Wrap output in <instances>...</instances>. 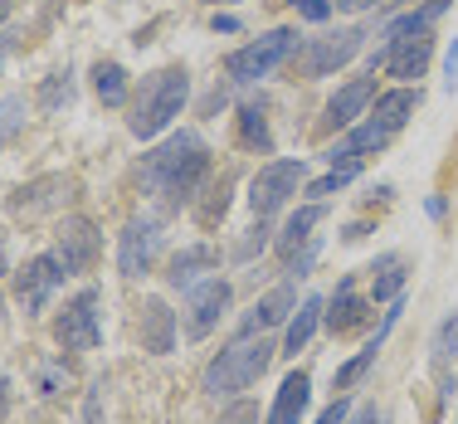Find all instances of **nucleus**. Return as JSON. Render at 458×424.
I'll use <instances>...</instances> for the list:
<instances>
[{"label": "nucleus", "instance_id": "1", "mask_svg": "<svg viewBox=\"0 0 458 424\" xmlns=\"http://www.w3.org/2000/svg\"><path fill=\"white\" fill-rule=\"evenodd\" d=\"M205 176H210V147H205L200 132H176V137L161 141L157 151L141 157V191L166 215H176L200 191Z\"/></svg>", "mask_w": 458, "mask_h": 424}, {"label": "nucleus", "instance_id": "2", "mask_svg": "<svg viewBox=\"0 0 458 424\" xmlns=\"http://www.w3.org/2000/svg\"><path fill=\"white\" fill-rule=\"evenodd\" d=\"M185 98H191V73H185V69H157L151 79H141L132 117H127L132 137H161L181 117Z\"/></svg>", "mask_w": 458, "mask_h": 424}, {"label": "nucleus", "instance_id": "3", "mask_svg": "<svg viewBox=\"0 0 458 424\" xmlns=\"http://www.w3.org/2000/svg\"><path fill=\"white\" fill-rule=\"evenodd\" d=\"M278 356V346L268 336H239L229 352H220L210 366H205V395L225 400V395H239L249 390L259 376L268 371V361Z\"/></svg>", "mask_w": 458, "mask_h": 424}, {"label": "nucleus", "instance_id": "4", "mask_svg": "<svg viewBox=\"0 0 458 424\" xmlns=\"http://www.w3.org/2000/svg\"><path fill=\"white\" fill-rule=\"evenodd\" d=\"M298 49V30H268V35H259V39H249L244 49H234L225 59V73H229V83H259V79H268V73L278 69V64H288V54Z\"/></svg>", "mask_w": 458, "mask_h": 424}, {"label": "nucleus", "instance_id": "5", "mask_svg": "<svg viewBox=\"0 0 458 424\" xmlns=\"http://www.w3.org/2000/svg\"><path fill=\"white\" fill-rule=\"evenodd\" d=\"M54 342L64 346V352H93L98 342H103V293L98 288H79L69 302H64V312L54 318Z\"/></svg>", "mask_w": 458, "mask_h": 424}, {"label": "nucleus", "instance_id": "6", "mask_svg": "<svg viewBox=\"0 0 458 424\" xmlns=\"http://www.w3.org/2000/svg\"><path fill=\"white\" fill-rule=\"evenodd\" d=\"M302 176H308V166H302V161H293V157H283V161H268V166H259V176L249 181V205H254V215H259V220L278 215L283 205H288L293 195H298Z\"/></svg>", "mask_w": 458, "mask_h": 424}, {"label": "nucleus", "instance_id": "7", "mask_svg": "<svg viewBox=\"0 0 458 424\" xmlns=\"http://www.w3.org/2000/svg\"><path fill=\"white\" fill-rule=\"evenodd\" d=\"M361 39H366L361 30H336V35L308 39V49H302V79H327L342 64H352L361 54Z\"/></svg>", "mask_w": 458, "mask_h": 424}, {"label": "nucleus", "instance_id": "8", "mask_svg": "<svg viewBox=\"0 0 458 424\" xmlns=\"http://www.w3.org/2000/svg\"><path fill=\"white\" fill-rule=\"evenodd\" d=\"M64 278H69V274H64L59 259H54V254H35V259H30V264L15 274V298H20V308H25V312H45V302L54 298V288H59Z\"/></svg>", "mask_w": 458, "mask_h": 424}, {"label": "nucleus", "instance_id": "9", "mask_svg": "<svg viewBox=\"0 0 458 424\" xmlns=\"http://www.w3.org/2000/svg\"><path fill=\"white\" fill-rule=\"evenodd\" d=\"M157 249H161V225L157 220H127L123 239H117V268H123V278L147 274Z\"/></svg>", "mask_w": 458, "mask_h": 424}, {"label": "nucleus", "instance_id": "10", "mask_svg": "<svg viewBox=\"0 0 458 424\" xmlns=\"http://www.w3.org/2000/svg\"><path fill=\"white\" fill-rule=\"evenodd\" d=\"M54 259L64 264V274H89V268H93V259H98V230H93V220H83V215L64 220V230H59V249H54Z\"/></svg>", "mask_w": 458, "mask_h": 424}, {"label": "nucleus", "instance_id": "11", "mask_svg": "<svg viewBox=\"0 0 458 424\" xmlns=\"http://www.w3.org/2000/svg\"><path fill=\"white\" fill-rule=\"evenodd\" d=\"M429 59H434V35L424 30V35H410V39H400V45H390V49H376V64L390 73V79H420L424 69H429Z\"/></svg>", "mask_w": 458, "mask_h": 424}, {"label": "nucleus", "instance_id": "12", "mask_svg": "<svg viewBox=\"0 0 458 424\" xmlns=\"http://www.w3.org/2000/svg\"><path fill=\"white\" fill-rule=\"evenodd\" d=\"M400 312H405V298H395V302H390V312H386V318H380L376 336H370V342L361 346V352H356L352 361H346L342 371H336V390H356V386H361V380L370 376V366H376V356H380V346H386L390 327H395V322H400Z\"/></svg>", "mask_w": 458, "mask_h": 424}, {"label": "nucleus", "instance_id": "13", "mask_svg": "<svg viewBox=\"0 0 458 424\" xmlns=\"http://www.w3.org/2000/svg\"><path fill=\"white\" fill-rule=\"evenodd\" d=\"M225 308H229V283L220 274L195 283L191 288V336H210L215 322L225 318Z\"/></svg>", "mask_w": 458, "mask_h": 424}, {"label": "nucleus", "instance_id": "14", "mask_svg": "<svg viewBox=\"0 0 458 424\" xmlns=\"http://www.w3.org/2000/svg\"><path fill=\"white\" fill-rule=\"evenodd\" d=\"M327 308H332V312H322V322H327L336 336L361 332L366 318H370V302L356 293V278H342V283H336V293H332V302H327Z\"/></svg>", "mask_w": 458, "mask_h": 424}, {"label": "nucleus", "instance_id": "15", "mask_svg": "<svg viewBox=\"0 0 458 424\" xmlns=\"http://www.w3.org/2000/svg\"><path fill=\"white\" fill-rule=\"evenodd\" d=\"M141 346H147L151 356L176 352V312H171L161 298L141 302Z\"/></svg>", "mask_w": 458, "mask_h": 424}, {"label": "nucleus", "instance_id": "16", "mask_svg": "<svg viewBox=\"0 0 458 424\" xmlns=\"http://www.w3.org/2000/svg\"><path fill=\"white\" fill-rule=\"evenodd\" d=\"M293 298H298V293H293V278H288V283H278V288L268 293V298H259L254 308H249V318L239 322V336H264L268 327H278V322L293 312Z\"/></svg>", "mask_w": 458, "mask_h": 424}, {"label": "nucleus", "instance_id": "17", "mask_svg": "<svg viewBox=\"0 0 458 424\" xmlns=\"http://www.w3.org/2000/svg\"><path fill=\"white\" fill-rule=\"evenodd\" d=\"M370 98H376V73H366V79H352L346 89H336L332 103H327V127H352L356 117L366 113Z\"/></svg>", "mask_w": 458, "mask_h": 424}, {"label": "nucleus", "instance_id": "18", "mask_svg": "<svg viewBox=\"0 0 458 424\" xmlns=\"http://www.w3.org/2000/svg\"><path fill=\"white\" fill-rule=\"evenodd\" d=\"M386 141H390V127H380L376 117H370V123L352 127V132H346L342 141H336V147L327 151V161H332V166H356V161H361L366 151H380Z\"/></svg>", "mask_w": 458, "mask_h": 424}, {"label": "nucleus", "instance_id": "19", "mask_svg": "<svg viewBox=\"0 0 458 424\" xmlns=\"http://www.w3.org/2000/svg\"><path fill=\"white\" fill-rule=\"evenodd\" d=\"M215 264H220V254H215L210 244H191V249H181V254L166 264V283H171V288H185V293H191L195 283H200L205 268H215Z\"/></svg>", "mask_w": 458, "mask_h": 424}, {"label": "nucleus", "instance_id": "20", "mask_svg": "<svg viewBox=\"0 0 458 424\" xmlns=\"http://www.w3.org/2000/svg\"><path fill=\"white\" fill-rule=\"evenodd\" d=\"M308 400H312L308 371H293V376L278 386V400H274V410H268V424H298L302 410H308Z\"/></svg>", "mask_w": 458, "mask_h": 424}, {"label": "nucleus", "instance_id": "21", "mask_svg": "<svg viewBox=\"0 0 458 424\" xmlns=\"http://www.w3.org/2000/svg\"><path fill=\"white\" fill-rule=\"evenodd\" d=\"M322 312H327V298H318V293H312V298H308V302H302V308L288 318V332H283V356H298L302 346L312 342V332H318Z\"/></svg>", "mask_w": 458, "mask_h": 424}, {"label": "nucleus", "instance_id": "22", "mask_svg": "<svg viewBox=\"0 0 458 424\" xmlns=\"http://www.w3.org/2000/svg\"><path fill=\"white\" fill-rule=\"evenodd\" d=\"M405 254H380L370 264V302H395L405 288Z\"/></svg>", "mask_w": 458, "mask_h": 424}, {"label": "nucleus", "instance_id": "23", "mask_svg": "<svg viewBox=\"0 0 458 424\" xmlns=\"http://www.w3.org/2000/svg\"><path fill=\"white\" fill-rule=\"evenodd\" d=\"M414 107H420V93L414 89H390V93L376 98V113L370 117H376L380 127H390V132H400V127L414 117Z\"/></svg>", "mask_w": 458, "mask_h": 424}, {"label": "nucleus", "instance_id": "24", "mask_svg": "<svg viewBox=\"0 0 458 424\" xmlns=\"http://www.w3.org/2000/svg\"><path fill=\"white\" fill-rule=\"evenodd\" d=\"M458 346V312L439 322L434 332V352H429V366H434V380H439V395H454V380H449V356Z\"/></svg>", "mask_w": 458, "mask_h": 424}, {"label": "nucleus", "instance_id": "25", "mask_svg": "<svg viewBox=\"0 0 458 424\" xmlns=\"http://www.w3.org/2000/svg\"><path fill=\"white\" fill-rule=\"evenodd\" d=\"M322 215H327L322 205H302V210L293 215L288 225H283V234H278V254H283V259H293V254H298V244H312V239H318L312 230L322 225Z\"/></svg>", "mask_w": 458, "mask_h": 424}, {"label": "nucleus", "instance_id": "26", "mask_svg": "<svg viewBox=\"0 0 458 424\" xmlns=\"http://www.w3.org/2000/svg\"><path fill=\"white\" fill-rule=\"evenodd\" d=\"M93 93H98V103L103 107H123L127 103V69L123 64H113V59H103L93 69Z\"/></svg>", "mask_w": 458, "mask_h": 424}, {"label": "nucleus", "instance_id": "27", "mask_svg": "<svg viewBox=\"0 0 458 424\" xmlns=\"http://www.w3.org/2000/svg\"><path fill=\"white\" fill-rule=\"evenodd\" d=\"M239 141H244L249 151H274V132H268V123H264V113H259L254 103H244L239 107Z\"/></svg>", "mask_w": 458, "mask_h": 424}, {"label": "nucleus", "instance_id": "28", "mask_svg": "<svg viewBox=\"0 0 458 424\" xmlns=\"http://www.w3.org/2000/svg\"><path fill=\"white\" fill-rule=\"evenodd\" d=\"M69 98H73V79H69V69H64V73H49L45 89H39V107H45V113H59V107L69 103Z\"/></svg>", "mask_w": 458, "mask_h": 424}, {"label": "nucleus", "instance_id": "29", "mask_svg": "<svg viewBox=\"0 0 458 424\" xmlns=\"http://www.w3.org/2000/svg\"><path fill=\"white\" fill-rule=\"evenodd\" d=\"M25 127V98H0V141H10Z\"/></svg>", "mask_w": 458, "mask_h": 424}, {"label": "nucleus", "instance_id": "30", "mask_svg": "<svg viewBox=\"0 0 458 424\" xmlns=\"http://www.w3.org/2000/svg\"><path fill=\"white\" fill-rule=\"evenodd\" d=\"M352 176H356V166H332V171H327L322 181H312V186H308V195H318V200H322V195L342 191V186H346V181H352Z\"/></svg>", "mask_w": 458, "mask_h": 424}, {"label": "nucleus", "instance_id": "31", "mask_svg": "<svg viewBox=\"0 0 458 424\" xmlns=\"http://www.w3.org/2000/svg\"><path fill=\"white\" fill-rule=\"evenodd\" d=\"M215 424H259V410L249 405V400H239V405H229Z\"/></svg>", "mask_w": 458, "mask_h": 424}, {"label": "nucleus", "instance_id": "32", "mask_svg": "<svg viewBox=\"0 0 458 424\" xmlns=\"http://www.w3.org/2000/svg\"><path fill=\"white\" fill-rule=\"evenodd\" d=\"M346 420H352V405H346V395H336L332 405H327L322 415H318V424H346Z\"/></svg>", "mask_w": 458, "mask_h": 424}, {"label": "nucleus", "instance_id": "33", "mask_svg": "<svg viewBox=\"0 0 458 424\" xmlns=\"http://www.w3.org/2000/svg\"><path fill=\"white\" fill-rule=\"evenodd\" d=\"M293 5H298L302 15H308V20H318V25H322V20H327V15H332V10H336L332 0H293Z\"/></svg>", "mask_w": 458, "mask_h": 424}, {"label": "nucleus", "instance_id": "34", "mask_svg": "<svg viewBox=\"0 0 458 424\" xmlns=\"http://www.w3.org/2000/svg\"><path fill=\"white\" fill-rule=\"evenodd\" d=\"M444 89H458V39H454V45H449V59H444Z\"/></svg>", "mask_w": 458, "mask_h": 424}, {"label": "nucleus", "instance_id": "35", "mask_svg": "<svg viewBox=\"0 0 458 424\" xmlns=\"http://www.w3.org/2000/svg\"><path fill=\"white\" fill-rule=\"evenodd\" d=\"M210 25H215V30H225V35H239V20H234V15H220V10H215Z\"/></svg>", "mask_w": 458, "mask_h": 424}, {"label": "nucleus", "instance_id": "36", "mask_svg": "<svg viewBox=\"0 0 458 424\" xmlns=\"http://www.w3.org/2000/svg\"><path fill=\"white\" fill-rule=\"evenodd\" d=\"M346 424H376V405H361V410H352V420Z\"/></svg>", "mask_w": 458, "mask_h": 424}, {"label": "nucleus", "instance_id": "37", "mask_svg": "<svg viewBox=\"0 0 458 424\" xmlns=\"http://www.w3.org/2000/svg\"><path fill=\"white\" fill-rule=\"evenodd\" d=\"M10 410V380H5V371H0V415Z\"/></svg>", "mask_w": 458, "mask_h": 424}, {"label": "nucleus", "instance_id": "38", "mask_svg": "<svg viewBox=\"0 0 458 424\" xmlns=\"http://www.w3.org/2000/svg\"><path fill=\"white\" fill-rule=\"evenodd\" d=\"M332 5H336V10H356L361 0H332Z\"/></svg>", "mask_w": 458, "mask_h": 424}, {"label": "nucleus", "instance_id": "39", "mask_svg": "<svg viewBox=\"0 0 458 424\" xmlns=\"http://www.w3.org/2000/svg\"><path fill=\"white\" fill-rule=\"evenodd\" d=\"M10 15V0H0V20H5Z\"/></svg>", "mask_w": 458, "mask_h": 424}, {"label": "nucleus", "instance_id": "40", "mask_svg": "<svg viewBox=\"0 0 458 424\" xmlns=\"http://www.w3.org/2000/svg\"><path fill=\"white\" fill-rule=\"evenodd\" d=\"M215 5H229V0H215Z\"/></svg>", "mask_w": 458, "mask_h": 424}]
</instances>
